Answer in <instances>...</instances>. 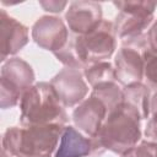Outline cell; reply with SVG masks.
Wrapping results in <instances>:
<instances>
[{
    "mask_svg": "<svg viewBox=\"0 0 157 157\" xmlns=\"http://www.w3.org/2000/svg\"><path fill=\"white\" fill-rule=\"evenodd\" d=\"M102 15V5L97 1H72L65 12V21L72 34L85 36L99 26Z\"/></svg>",
    "mask_w": 157,
    "mask_h": 157,
    "instance_id": "10",
    "label": "cell"
},
{
    "mask_svg": "<svg viewBox=\"0 0 157 157\" xmlns=\"http://www.w3.org/2000/svg\"><path fill=\"white\" fill-rule=\"evenodd\" d=\"M74 47L83 66L105 61L117 49V36L113 22L103 20L98 27L85 36L74 34Z\"/></svg>",
    "mask_w": 157,
    "mask_h": 157,
    "instance_id": "5",
    "label": "cell"
},
{
    "mask_svg": "<svg viewBox=\"0 0 157 157\" xmlns=\"http://www.w3.org/2000/svg\"><path fill=\"white\" fill-rule=\"evenodd\" d=\"M123 101L135 108L141 117V120L150 117L151 93L147 85L142 82L130 83L123 88Z\"/></svg>",
    "mask_w": 157,
    "mask_h": 157,
    "instance_id": "14",
    "label": "cell"
},
{
    "mask_svg": "<svg viewBox=\"0 0 157 157\" xmlns=\"http://www.w3.org/2000/svg\"><path fill=\"white\" fill-rule=\"evenodd\" d=\"M32 39L42 49L55 53L65 47L70 34L67 25L56 16H40L32 26Z\"/></svg>",
    "mask_w": 157,
    "mask_h": 157,
    "instance_id": "8",
    "label": "cell"
},
{
    "mask_svg": "<svg viewBox=\"0 0 157 157\" xmlns=\"http://www.w3.org/2000/svg\"><path fill=\"white\" fill-rule=\"evenodd\" d=\"M113 5L119 10L113 22L114 32L121 42H125L144 34L145 29L151 26L157 1H113Z\"/></svg>",
    "mask_w": 157,
    "mask_h": 157,
    "instance_id": "4",
    "label": "cell"
},
{
    "mask_svg": "<svg viewBox=\"0 0 157 157\" xmlns=\"http://www.w3.org/2000/svg\"><path fill=\"white\" fill-rule=\"evenodd\" d=\"M55 55V58L65 66V67H71V69H77V70H85L83 64L80 61L75 47H74V38L70 37L67 43L65 44V47L55 53H53Z\"/></svg>",
    "mask_w": 157,
    "mask_h": 157,
    "instance_id": "17",
    "label": "cell"
},
{
    "mask_svg": "<svg viewBox=\"0 0 157 157\" xmlns=\"http://www.w3.org/2000/svg\"><path fill=\"white\" fill-rule=\"evenodd\" d=\"M148 118L145 128V136L151 141H157V91L151 96Z\"/></svg>",
    "mask_w": 157,
    "mask_h": 157,
    "instance_id": "20",
    "label": "cell"
},
{
    "mask_svg": "<svg viewBox=\"0 0 157 157\" xmlns=\"http://www.w3.org/2000/svg\"><path fill=\"white\" fill-rule=\"evenodd\" d=\"M146 34H147V40H148V45L151 50L155 54H157V20L151 25Z\"/></svg>",
    "mask_w": 157,
    "mask_h": 157,
    "instance_id": "22",
    "label": "cell"
},
{
    "mask_svg": "<svg viewBox=\"0 0 157 157\" xmlns=\"http://www.w3.org/2000/svg\"><path fill=\"white\" fill-rule=\"evenodd\" d=\"M120 157H157V141L145 140L125 151Z\"/></svg>",
    "mask_w": 157,
    "mask_h": 157,
    "instance_id": "18",
    "label": "cell"
},
{
    "mask_svg": "<svg viewBox=\"0 0 157 157\" xmlns=\"http://www.w3.org/2000/svg\"><path fill=\"white\" fill-rule=\"evenodd\" d=\"M64 128L55 124L7 128L2 134V151L11 157H52Z\"/></svg>",
    "mask_w": 157,
    "mask_h": 157,
    "instance_id": "1",
    "label": "cell"
},
{
    "mask_svg": "<svg viewBox=\"0 0 157 157\" xmlns=\"http://www.w3.org/2000/svg\"><path fill=\"white\" fill-rule=\"evenodd\" d=\"M144 78L148 88H153L157 91V54L153 52H148L145 55V71Z\"/></svg>",
    "mask_w": 157,
    "mask_h": 157,
    "instance_id": "19",
    "label": "cell"
},
{
    "mask_svg": "<svg viewBox=\"0 0 157 157\" xmlns=\"http://www.w3.org/2000/svg\"><path fill=\"white\" fill-rule=\"evenodd\" d=\"M29 40L28 28L16 18L7 15L2 9L0 17V60L17 54Z\"/></svg>",
    "mask_w": 157,
    "mask_h": 157,
    "instance_id": "12",
    "label": "cell"
},
{
    "mask_svg": "<svg viewBox=\"0 0 157 157\" xmlns=\"http://www.w3.org/2000/svg\"><path fill=\"white\" fill-rule=\"evenodd\" d=\"M141 135L140 114L123 101L108 114L94 139L104 151L108 150L113 153L123 155L137 145Z\"/></svg>",
    "mask_w": 157,
    "mask_h": 157,
    "instance_id": "3",
    "label": "cell"
},
{
    "mask_svg": "<svg viewBox=\"0 0 157 157\" xmlns=\"http://www.w3.org/2000/svg\"><path fill=\"white\" fill-rule=\"evenodd\" d=\"M91 94L96 96L99 101H102L108 108L109 113L123 102V88H120L117 82H107L98 85L92 88Z\"/></svg>",
    "mask_w": 157,
    "mask_h": 157,
    "instance_id": "16",
    "label": "cell"
},
{
    "mask_svg": "<svg viewBox=\"0 0 157 157\" xmlns=\"http://www.w3.org/2000/svg\"><path fill=\"white\" fill-rule=\"evenodd\" d=\"M83 76L92 88L102 83L117 82L114 65L109 61H99L86 66L83 70Z\"/></svg>",
    "mask_w": 157,
    "mask_h": 157,
    "instance_id": "15",
    "label": "cell"
},
{
    "mask_svg": "<svg viewBox=\"0 0 157 157\" xmlns=\"http://www.w3.org/2000/svg\"><path fill=\"white\" fill-rule=\"evenodd\" d=\"M108 114L109 110L104 103L96 96L90 94L88 98H85L74 109L72 121L78 131L91 139H94L98 135Z\"/></svg>",
    "mask_w": 157,
    "mask_h": 157,
    "instance_id": "11",
    "label": "cell"
},
{
    "mask_svg": "<svg viewBox=\"0 0 157 157\" xmlns=\"http://www.w3.org/2000/svg\"><path fill=\"white\" fill-rule=\"evenodd\" d=\"M21 126L63 125L69 120L65 107L60 102L50 82H37L31 86L20 101Z\"/></svg>",
    "mask_w": 157,
    "mask_h": 157,
    "instance_id": "2",
    "label": "cell"
},
{
    "mask_svg": "<svg viewBox=\"0 0 157 157\" xmlns=\"http://www.w3.org/2000/svg\"><path fill=\"white\" fill-rule=\"evenodd\" d=\"M103 151L96 139L85 136L76 128L69 125L63 130L54 157H86L91 153H102Z\"/></svg>",
    "mask_w": 157,
    "mask_h": 157,
    "instance_id": "13",
    "label": "cell"
},
{
    "mask_svg": "<svg viewBox=\"0 0 157 157\" xmlns=\"http://www.w3.org/2000/svg\"><path fill=\"white\" fill-rule=\"evenodd\" d=\"M83 77V71L64 67L50 80V85L65 108L78 105L86 98L88 86Z\"/></svg>",
    "mask_w": 157,
    "mask_h": 157,
    "instance_id": "9",
    "label": "cell"
},
{
    "mask_svg": "<svg viewBox=\"0 0 157 157\" xmlns=\"http://www.w3.org/2000/svg\"><path fill=\"white\" fill-rule=\"evenodd\" d=\"M67 1H58V0H49V1H39V5L50 13H60L66 6Z\"/></svg>",
    "mask_w": 157,
    "mask_h": 157,
    "instance_id": "21",
    "label": "cell"
},
{
    "mask_svg": "<svg viewBox=\"0 0 157 157\" xmlns=\"http://www.w3.org/2000/svg\"><path fill=\"white\" fill-rule=\"evenodd\" d=\"M121 48L114 58V70L117 82L128 86L135 82H142L145 71V55L152 52L147 34L144 33L134 39L121 42Z\"/></svg>",
    "mask_w": 157,
    "mask_h": 157,
    "instance_id": "6",
    "label": "cell"
},
{
    "mask_svg": "<svg viewBox=\"0 0 157 157\" xmlns=\"http://www.w3.org/2000/svg\"><path fill=\"white\" fill-rule=\"evenodd\" d=\"M32 66L21 58H10L1 66L0 74V107L12 108L21 101L22 94L34 83Z\"/></svg>",
    "mask_w": 157,
    "mask_h": 157,
    "instance_id": "7",
    "label": "cell"
}]
</instances>
